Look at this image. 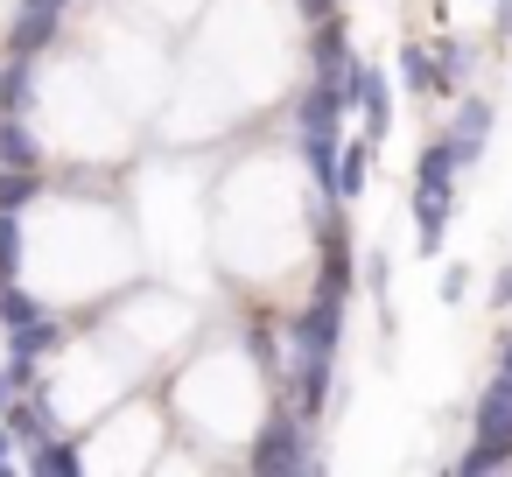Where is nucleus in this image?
I'll return each instance as SVG.
<instances>
[{"mask_svg": "<svg viewBox=\"0 0 512 477\" xmlns=\"http://www.w3.org/2000/svg\"><path fill=\"white\" fill-rule=\"evenodd\" d=\"M491 393H505V400H512V365H498V379H491Z\"/></svg>", "mask_w": 512, "mask_h": 477, "instance_id": "31", "label": "nucleus"}, {"mask_svg": "<svg viewBox=\"0 0 512 477\" xmlns=\"http://www.w3.org/2000/svg\"><path fill=\"white\" fill-rule=\"evenodd\" d=\"M442 225H449V190H414V246L421 253L442 246Z\"/></svg>", "mask_w": 512, "mask_h": 477, "instance_id": "14", "label": "nucleus"}, {"mask_svg": "<svg viewBox=\"0 0 512 477\" xmlns=\"http://www.w3.org/2000/svg\"><path fill=\"white\" fill-rule=\"evenodd\" d=\"M43 197V176L36 169H0V211H22Z\"/></svg>", "mask_w": 512, "mask_h": 477, "instance_id": "20", "label": "nucleus"}, {"mask_svg": "<svg viewBox=\"0 0 512 477\" xmlns=\"http://www.w3.org/2000/svg\"><path fill=\"white\" fill-rule=\"evenodd\" d=\"M246 463H253L260 477H288V470H323V456H316V442H309V421H302V414H274V421H267V428L253 435Z\"/></svg>", "mask_w": 512, "mask_h": 477, "instance_id": "1", "label": "nucleus"}, {"mask_svg": "<svg viewBox=\"0 0 512 477\" xmlns=\"http://www.w3.org/2000/svg\"><path fill=\"white\" fill-rule=\"evenodd\" d=\"M491 302H498V309H512V267H505V274L491 281Z\"/></svg>", "mask_w": 512, "mask_h": 477, "instance_id": "28", "label": "nucleus"}, {"mask_svg": "<svg viewBox=\"0 0 512 477\" xmlns=\"http://www.w3.org/2000/svg\"><path fill=\"white\" fill-rule=\"evenodd\" d=\"M316 288L351 295V232H344V218H323V281Z\"/></svg>", "mask_w": 512, "mask_h": 477, "instance_id": "12", "label": "nucleus"}, {"mask_svg": "<svg viewBox=\"0 0 512 477\" xmlns=\"http://www.w3.org/2000/svg\"><path fill=\"white\" fill-rule=\"evenodd\" d=\"M29 470L36 477H78L85 470V456H78V442H64V435H50L36 456H29Z\"/></svg>", "mask_w": 512, "mask_h": 477, "instance_id": "18", "label": "nucleus"}, {"mask_svg": "<svg viewBox=\"0 0 512 477\" xmlns=\"http://www.w3.org/2000/svg\"><path fill=\"white\" fill-rule=\"evenodd\" d=\"M470 428H477V442L498 456V463H512V400L505 393H477V407H470Z\"/></svg>", "mask_w": 512, "mask_h": 477, "instance_id": "6", "label": "nucleus"}, {"mask_svg": "<svg viewBox=\"0 0 512 477\" xmlns=\"http://www.w3.org/2000/svg\"><path fill=\"white\" fill-rule=\"evenodd\" d=\"M498 365H512V330H505V337H498Z\"/></svg>", "mask_w": 512, "mask_h": 477, "instance_id": "33", "label": "nucleus"}, {"mask_svg": "<svg viewBox=\"0 0 512 477\" xmlns=\"http://www.w3.org/2000/svg\"><path fill=\"white\" fill-rule=\"evenodd\" d=\"M15 267H22V225H15V211H0V288L15 281Z\"/></svg>", "mask_w": 512, "mask_h": 477, "instance_id": "23", "label": "nucleus"}, {"mask_svg": "<svg viewBox=\"0 0 512 477\" xmlns=\"http://www.w3.org/2000/svg\"><path fill=\"white\" fill-rule=\"evenodd\" d=\"M337 113H344V85H337V78H316V85L295 99V127H302V134H337Z\"/></svg>", "mask_w": 512, "mask_h": 477, "instance_id": "9", "label": "nucleus"}, {"mask_svg": "<svg viewBox=\"0 0 512 477\" xmlns=\"http://www.w3.org/2000/svg\"><path fill=\"white\" fill-rule=\"evenodd\" d=\"M337 85H344V106H358V113H365V134H372V141H386V127H393V99H386V71H372V64H358V57H351Z\"/></svg>", "mask_w": 512, "mask_h": 477, "instance_id": "3", "label": "nucleus"}, {"mask_svg": "<svg viewBox=\"0 0 512 477\" xmlns=\"http://www.w3.org/2000/svg\"><path fill=\"white\" fill-rule=\"evenodd\" d=\"M337 337H344V295L316 288V302L288 323V351L295 358H337Z\"/></svg>", "mask_w": 512, "mask_h": 477, "instance_id": "2", "label": "nucleus"}, {"mask_svg": "<svg viewBox=\"0 0 512 477\" xmlns=\"http://www.w3.org/2000/svg\"><path fill=\"white\" fill-rule=\"evenodd\" d=\"M0 421H8V435L29 442V449H43V442L57 435V407H50V393H15L8 407H0Z\"/></svg>", "mask_w": 512, "mask_h": 477, "instance_id": "5", "label": "nucleus"}, {"mask_svg": "<svg viewBox=\"0 0 512 477\" xmlns=\"http://www.w3.org/2000/svg\"><path fill=\"white\" fill-rule=\"evenodd\" d=\"M498 29H505V36H512V0H498Z\"/></svg>", "mask_w": 512, "mask_h": 477, "instance_id": "32", "label": "nucleus"}, {"mask_svg": "<svg viewBox=\"0 0 512 477\" xmlns=\"http://www.w3.org/2000/svg\"><path fill=\"white\" fill-rule=\"evenodd\" d=\"M330 379H337L330 358H295V365H288V393H295V414H302V421H316V414L330 407Z\"/></svg>", "mask_w": 512, "mask_h": 477, "instance_id": "7", "label": "nucleus"}, {"mask_svg": "<svg viewBox=\"0 0 512 477\" xmlns=\"http://www.w3.org/2000/svg\"><path fill=\"white\" fill-rule=\"evenodd\" d=\"M449 183H456V162H449L442 141H428V148L414 155V190H449Z\"/></svg>", "mask_w": 512, "mask_h": 477, "instance_id": "19", "label": "nucleus"}, {"mask_svg": "<svg viewBox=\"0 0 512 477\" xmlns=\"http://www.w3.org/2000/svg\"><path fill=\"white\" fill-rule=\"evenodd\" d=\"M302 162H309V176L330 190V176H337V134H302Z\"/></svg>", "mask_w": 512, "mask_h": 477, "instance_id": "21", "label": "nucleus"}, {"mask_svg": "<svg viewBox=\"0 0 512 477\" xmlns=\"http://www.w3.org/2000/svg\"><path fill=\"white\" fill-rule=\"evenodd\" d=\"M57 344H64V323H57L50 309H43L36 323H22V330H8V351H15V358H50Z\"/></svg>", "mask_w": 512, "mask_h": 477, "instance_id": "16", "label": "nucleus"}, {"mask_svg": "<svg viewBox=\"0 0 512 477\" xmlns=\"http://www.w3.org/2000/svg\"><path fill=\"white\" fill-rule=\"evenodd\" d=\"M295 8H302V22H323V15L337 8V0H295Z\"/></svg>", "mask_w": 512, "mask_h": 477, "instance_id": "29", "label": "nucleus"}, {"mask_svg": "<svg viewBox=\"0 0 512 477\" xmlns=\"http://www.w3.org/2000/svg\"><path fill=\"white\" fill-rule=\"evenodd\" d=\"M36 106V57H8L0 64V113H29Z\"/></svg>", "mask_w": 512, "mask_h": 477, "instance_id": "15", "label": "nucleus"}, {"mask_svg": "<svg viewBox=\"0 0 512 477\" xmlns=\"http://www.w3.org/2000/svg\"><path fill=\"white\" fill-rule=\"evenodd\" d=\"M400 85H407L414 99L442 92V78H435V57H428V43H400Z\"/></svg>", "mask_w": 512, "mask_h": 477, "instance_id": "17", "label": "nucleus"}, {"mask_svg": "<svg viewBox=\"0 0 512 477\" xmlns=\"http://www.w3.org/2000/svg\"><path fill=\"white\" fill-rule=\"evenodd\" d=\"M428 57H435V78H442V92H449V85L463 78V43H456V36H435V50H428Z\"/></svg>", "mask_w": 512, "mask_h": 477, "instance_id": "24", "label": "nucleus"}, {"mask_svg": "<svg viewBox=\"0 0 512 477\" xmlns=\"http://www.w3.org/2000/svg\"><path fill=\"white\" fill-rule=\"evenodd\" d=\"M15 463V435H8V421H0V470Z\"/></svg>", "mask_w": 512, "mask_h": 477, "instance_id": "30", "label": "nucleus"}, {"mask_svg": "<svg viewBox=\"0 0 512 477\" xmlns=\"http://www.w3.org/2000/svg\"><path fill=\"white\" fill-rule=\"evenodd\" d=\"M309 64H316V78H344V64H351V29H344L337 8H330V15L316 22V36H309Z\"/></svg>", "mask_w": 512, "mask_h": 477, "instance_id": "8", "label": "nucleus"}, {"mask_svg": "<svg viewBox=\"0 0 512 477\" xmlns=\"http://www.w3.org/2000/svg\"><path fill=\"white\" fill-rule=\"evenodd\" d=\"M491 120H498L491 99H463V106H456V127L442 134V148H449L456 169H477V155H484V141H491Z\"/></svg>", "mask_w": 512, "mask_h": 477, "instance_id": "4", "label": "nucleus"}, {"mask_svg": "<svg viewBox=\"0 0 512 477\" xmlns=\"http://www.w3.org/2000/svg\"><path fill=\"white\" fill-rule=\"evenodd\" d=\"M484 470H505V463H498V456H491L484 442H470V449L456 456V477H484Z\"/></svg>", "mask_w": 512, "mask_h": 477, "instance_id": "25", "label": "nucleus"}, {"mask_svg": "<svg viewBox=\"0 0 512 477\" xmlns=\"http://www.w3.org/2000/svg\"><path fill=\"white\" fill-rule=\"evenodd\" d=\"M463 288H470V274H463V267H449V274H442V302H463Z\"/></svg>", "mask_w": 512, "mask_h": 477, "instance_id": "27", "label": "nucleus"}, {"mask_svg": "<svg viewBox=\"0 0 512 477\" xmlns=\"http://www.w3.org/2000/svg\"><path fill=\"white\" fill-rule=\"evenodd\" d=\"M0 169H43V141L22 113H0Z\"/></svg>", "mask_w": 512, "mask_h": 477, "instance_id": "13", "label": "nucleus"}, {"mask_svg": "<svg viewBox=\"0 0 512 477\" xmlns=\"http://www.w3.org/2000/svg\"><path fill=\"white\" fill-rule=\"evenodd\" d=\"M372 148H379L372 134H365V141H337V176H330V197H344V204H351V197L365 190V176H372Z\"/></svg>", "mask_w": 512, "mask_h": 477, "instance_id": "11", "label": "nucleus"}, {"mask_svg": "<svg viewBox=\"0 0 512 477\" xmlns=\"http://www.w3.org/2000/svg\"><path fill=\"white\" fill-rule=\"evenodd\" d=\"M365 288L386 302V253H372V260H365Z\"/></svg>", "mask_w": 512, "mask_h": 477, "instance_id": "26", "label": "nucleus"}, {"mask_svg": "<svg viewBox=\"0 0 512 477\" xmlns=\"http://www.w3.org/2000/svg\"><path fill=\"white\" fill-rule=\"evenodd\" d=\"M57 8H22L15 15V29H8V57H43L50 43H57Z\"/></svg>", "mask_w": 512, "mask_h": 477, "instance_id": "10", "label": "nucleus"}, {"mask_svg": "<svg viewBox=\"0 0 512 477\" xmlns=\"http://www.w3.org/2000/svg\"><path fill=\"white\" fill-rule=\"evenodd\" d=\"M22 8H57V15H64V8H71V0H22Z\"/></svg>", "mask_w": 512, "mask_h": 477, "instance_id": "34", "label": "nucleus"}, {"mask_svg": "<svg viewBox=\"0 0 512 477\" xmlns=\"http://www.w3.org/2000/svg\"><path fill=\"white\" fill-rule=\"evenodd\" d=\"M36 316H43V302H36V295H22L15 281L0 288V330H22V323H36Z\"/></svg>", "mask_w": 512, "mask_h": 477, "instance_id": "22", "label": "nucleus"}]
</instances>
